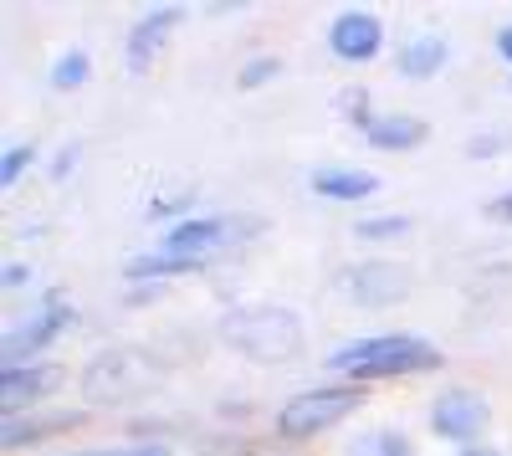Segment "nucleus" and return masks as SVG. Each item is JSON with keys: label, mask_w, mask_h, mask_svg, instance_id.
<instances>
[{"label": "nucleus", "mask_w": 512, "mask_h": 456, "mask_svg": "<svg viewBox=\"0 0 512 456\" xmlns=\"http://www.w3.org/2000/svg\"><path fill=\"white\" fill-rule=\"evenodd\" d=\"M277 72V62L267 57V62H251L246 72H241V88H256V82H262V77H272Z\"/></svg>", "instance_id": "obj_20"}, {"label": "nucleus", "mask_w": 512, "mask_h": 456, "mask_svg": "<svg viewBox=\"0 0 512 456\" xmlns=\"http://www.w3.org/2000/svg\"><path fill=\"white\" fill-rule=\"evenodd\" d=\"M364 134H369L374 149H415V144L425 139V123L395 113V118H369V123H364Z\"/></svg>", "instance_id": "obj_10"}, {"label": "nucleus", "mask_w": 512, "mask_h": 456, "mask_svg": "<svg viewBox=\"0 0 512 456\" xmlns=\"http://www.w3.org/2000/svg\"><path fill=\"white\" fill-rule=\"evenodd\" d=\"M497 47H502V57H507V62H512V26H507V31H502V36H497Z\"/></svg>", "instance_id": "obj_23"}, {"label": "nucleus", "mask_w": 512, "mask_h": 456, "mask_svg": "<svg viewBox=\"0 0 512 456\" xmlns=\"http://www.w3.org/2000/svg\"><path fill=\"white\" fill-rule=\"evenodd\" d=\"M313 190L328 195V200H364L379 190V180L369 170H318L313 175Z\"/></svg>", "instance_id": "obj_12"}, {"label": "nucleus", "mask_w": 512, "mask_h": 456, "mask_svg": "<svg viewBox=\"0 0 512 456\" xmlns=\"http://www.w3.org/2000/svg\"><path fill=\"white\" fill-rule=\"evenodd\" d=\"M231 241V231H226V221H185V226H175L169 231V241H164V257H175V262H200V257H210V252H221V246Z\"/></svg>", "instance_id": "obj_6"}, {"label": "nucleus", "mask_w": 512, "mask_h": 456, "mask_svg": "<svg viewBox=\"0 0 512 456\" xmlns=\"http://www.w3.org/2000/svg\"><path fill=\"white\" fill-rule=\"evenodd\" d=\"M461 456H497V451H487V446H472V451H461Z\"/></svg>", "instance_id": "obj_25"}, {"label": "nucleus", "mask_w": 512, "mask_h": 456, "mask_svg": "<svg viewBox=\"0 0 512 456\" xmlns=\"http://www.w3.org/2000/svg\"><path fill=\"white\" fill-rule=\"evenodd\" d=\"M328 41H333V52H338V57H349V62L374 57V52H379V21H374L369 11H344V16L333 21Z\"/></svg>", "instance_id": "obj_7"}, {"label": "nucleus", "mask_w": 512, "mask_h": 456, "mask_svg": "<svg viewBox=\"0 0 512 456\" xmlns=\"http://www.w3.org/2000/svg\"><path fill=\"white\" fill-rule=\"evenodd\" d=\"M338 103H344V113H349V118H364V93H359V88H354V93H344Z\"/></svg>", "instance_id": "obj_21"}, {"label": "nucleus", "mask_w": 512, "mask_h": 456, "mask_svg": "<svg viewBox=\"0 0 512 456\" xmlns=\"http://www.w3.org/2000/svg\"><path fill=\"white\" fill-rule=\"evenodd\" d=\"M52 77H57V88H77V82L88 77V57H82V52H67V57L57 62Z\"/></svg>", "instance_id": "obj_16"}, {"label": "nucleus", "mask_w": 512, "mask_h": 456, "mask_svg": "<svg viewBox=\"0 0 512 456\" xmlns=\"http://www.w3.org/2000/svg\"><path fill=\"white\" fill-rule=\"evenodd\" d=\"M359 390H308V395H297V400H287L282 405V416H277V426L287 431V436H318V431H328V426H338L349 416V410H359Z\"/></svg>", "instance_id": "obj_3"}, {"label": "nucleus", "mask_w": 512, "mask_h": 456, "mask_svg": "<svg viewBox=\"0 0 512 456\" xmlns=\"http://www.w3.org/2000/svg\"><path fill=\"white\" fill-rule=\"evenodd\" d=\"M405 221L400 216H379V221H359V236H400Z\"/></svg>", "instance_id": "obj_18"}, {"label": "nucleus", "mask_w": 512, "mask_h": 456, "mask_svg": "<svg viewBox=\"0 0 512 456\" xmlns=\"http://www.w3.org/2000/svg\"><path fill=\"white\" fill-rule=\"evenodd\" d=\"M26 164H31V149H26V144H21V149H6V159H0V180L16 185V175L26 170Z\"/></svg>", "instance_id": "obj_17"}, {"label": "nucleus", "mask_w": 512, "mask_h": 456, "mask_svg": "<svg viewBox=\"0 0 512 456\" xmlns=\"http://www.w3.org/2000/svg\"><path fill=\"white\" fill-rule=\"evenodd\" d=\"M72 456H169L164 446H128V451H72Z\"/></svg>", "instance_id": "obj_19"}, {"label": "nucleus", "mask_w": 512, "mask_h": 456, "mask_svg": "<svg viewBox=\"0 0 512 456\" xmlns=\"http://www.w3.org/2000/svg\"><path fill=\"white\" fill-rule=\"evenodd\" d=\"M436 431L441 436H451V441H472L482 426H487V400L477 395V390H446L441 400H436Z\"/></svg>", "instance_id": "obj_4"}, {"label": "nucleus", "mask_w": 512, "mask_h": 456, "mask_svg": "<svg viewBox=\"0 0 512 456\" xmlns=\"http://www.w3.org/2000/svg\"><path fill=\"white\" fill-rule=\"evenodd\" d=\"M62 323H67V303H62V298H47V303H41V313H36V318H26V323L16 328V334L6 339V349H11V354L41 349V344H47Z\"/></svg>", "instance_id": "obj_9"}, {"label": "nucleus", "mask_w": 512, "mask_h": 456, "mask_svg": "<svg viewBox=\"0 0 512 456\" xmlns=\"http://www.w3.org/2000/svg\"><path fill=\"white\" fill-rule=\"evenodd\" d=\"M446 67V41L441 36H415L410 47L400 52V72L405 77H436Z\"/></svg>", "instance_id": "obj_13"}, {"label": "nucleus", "mask_w": 512, "mask_h": 456, "mask_svg": "<svg viewBox=\"0 0 512 456\" xmlns=\"http://www.w3.org/2000/svg\"><path fill=\"white\" fill-rule=\"evenodd\" d=\"M349 456H415V451H410V441L400 431H369V436H359L349 446Z\"/></svg>", "instance_id": "obj_14"}, {"label": "nucleus", "mask_w": 512, "mask_h": 456, "mask_svg": "<svg viewBox=\"0 0 512 456\" xmlns=\"http://www.w3.org/2000/svg\"><path fill=\"white\" fill-rule=\"evenodd\" d=\"M31 277V267H21V262H6V282L16 287V282H26Z\"/></svg>", "instance_id": "obj_22"}, {"label": "nucleus", "mask_w": 512, "mask_h": 456, "mask_svg": "<svg viewBox=\"0 0 512 456\" xmlns=\"http://www.w3.org/2000/svg\"><path fill=\"white\" fill-rule=\"evenodd\" d=\"M226 339L236 349H246L251 359H292L303 349V323H297L287 308H241L226 318Z\"/></svg>", "instance_id": "obj_2"}, {"label": "nucleus", "mask_w": 512, "mask_h": 456, "mask_svg": "<svg viewBox=\"0 0 512 456\" xmlns=\"http://www.w3.org/2000/svg\"><path fill=\"white\" fill-rule=\"evenodd\" d=\"M77 416H41V421H6V446H21V441H36V436H47L57 426H67Z\"/></svg>", "instance_id": "obj_15"}, {"label": "nucleus", "mask_w": 512, "mask_h": 456, "mask_svg": "<svg viewBox=\"0 0 512 456\" xmlns=\"http://www.w3.org/2000/svg\"><path fill=\"white\" fill-rule=\"evenodd\" d=\"M175 21H180V11H154V16H144V21L134 26V36H128V67H134V72H144V67L159 57V47L169 41Z\"/></svg>", "instance_id": "obj_8"}, {"label": "nucleus", "mask_w": 512, "mask_h": 456, "mask_svg": "<svg viewBox=\"0 0 512 456\" xmlns=\"http://www.w3.org/2000/svg\"><path fill=\"white\" fill-rule=\"evenodd\" d=\"M62 385V369L57 364H41V369H6V380H0V395H6V405L16 400H31V395H47Z\"/></svg>", "instance_id": "obj_11"}, {"label": "nucleus", "mask_w": 512, "mask_h": 456, "mask_svg": "<svg viewBox=\"0 0 512 456\" xmlns=\"http://www.w3.org/2000/svg\"><path fill=\"white\" fill-rule=\"evenodd\" d=\"M497 216H502V221H512V195H507V200H497Z\"/></svg>", "instance_id": "obj_24"}, {"label": "nucleus", "mask_w": 512, "mask_h": 456, "mask_svg": "<svg viewBox=\"0 0 512 456\" xmlns=\"http://www.w3.org/2000/svg\"><path fill=\"white\" fill-rule=\"evenodd\" d=\"M349 293L364 303V308H390L410 293V272L405 267H390V262H369L349 277Z\"/></svg>", "instance_id": "obj_5"}, {"label": "nucleus", "mask_w": 512, "mask_h": 456, "mask_svg": "<svg viewBox=\"0 0 512 456\" xmlns=\"http://www.w3.org/2000/svg\"><path fill=\"white\" fill-rule=\"evenodd\" d=\"M328 364L344 369V375H359V380H379V375H415V369H431V364H441V354L415 334H379V339H359V344L333 349Z\"/></svg>", "instance_id": "obj_1"}]
</instances>
